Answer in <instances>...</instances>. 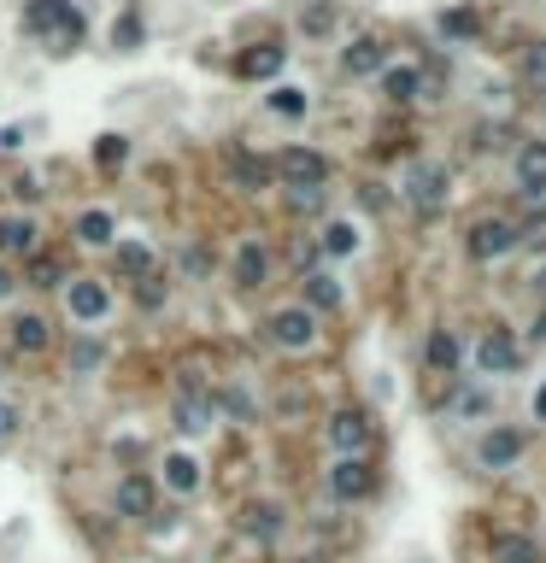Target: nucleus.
<instances>
[{"mask_svg":"<svg viewBox=\"0 0 546 563\" xmlns=\"http://www.w3.org/2000/svg\"><path fill=\"white\" fill-rule=\"evenodd\" d=\"M282 194H289L294 212H318L323 206V188H282Z\"/></svg>","mask_w":546,"mask_h":563,"instance_id":"obj_29","label":"nucleus"},{"mask_svg":"<svg viewBox=\"0 0 546 563\" xmlns=\"http://www.w3.org/2000/svg\"><path fill=\"white\" fill-rule=\"evenodd\" d=\"M406 200L418 212H441V206H447V170H441V165H418L406 177Z\"/></svg>","mask_w":546,"mask_h":563,"instance_id":"obj_5","label":"nucleus"},{"mask_svg":"<svg viewBox=\"0 0 546 563\" xmlns=\"http://www.w3.org/2000/svg\"><path fill=\"white\" fill-rule=\"evenodd\" d=\"M482 148H511V129L506 124H487L482 129Z\"/></svg>","mask_w":546,"mask_h":563,"instance_id":"obj_37","label":"nucleus"},{"mask_svg":"<svg viewBox=\"0 0 546 563\" xmlns=\"http://www.w3.org/2000/svg\"><path fill=\"white\" fill-rule=\"evenodd\" d=\"M517 241H523V247H535V253H546V218H535L529 229H517Z\"/></svg>","mask_w":546,"mask_h":563,"instance_id":"obj_34","label":"nucleus"},{"mask_svg":"<svg viewBox=\"0 0 546 563\" xmlns=\"http://www.w3.org/2000/svg\"><path fill=\"white\" fill-rule=\"evenodd\" d=\"M465 247H470V258H506L511 247H517V223H506V218H487V223H477L465 235Z\"/></svg>","mask_w":546,"mask_h":563,"instance_id":"obj_4","label":"nucleus"},{"mask_svg":"<svg viewBox=\"0 0 546 563\" xmlns=\"http://www.w3.org/2000/svg\"><path fill=\"white\" fill-rule=\"evenodd\" d=\"M177 428H182V435H200V428H212V399H206V394H182V399H177Z\"/></svg>","mask_w":546,"mask_h":563,"instance_id":"obj_19","label":"nucleus"},{"mask_svg":"<svg viewBox=\"0 0 546 563\" xmlns=\"http://www.w3.org/2000/svg\"><path fill=\"white\" fill-rule=\"evenodd\" d=\"M517 182L546 188V141H523V148H517Z\"/></svg>","mask_w":546,"mask_h":563,"instance_id":"obj_17","label":"nucleus"},{"mask_svg":"<svg viewBox=\"0 0 546 563\" xmlns=\"http://www.w3.org/2000/svg\"><path fill=\"white\" fill-rule=\"evenodd\" d=\"M112 504H118L124 523H148V516H153V482H148V475H124Z\"/></svg>","mask_w":546,"mask_h":563,"instance_id":"obj_8","label":"nucleus"},{"mask_svg":"<svg viewBox=\"0 0 546 563\" xmlns=\"http://www.w3.org/2000/svg\"><path fill=\"white\" fill-rule=\"evenodd\" d=\"M382 89L394 94V100H418L423 77H418V71H388V77H382Z\"/></svg>","mask_w":546,"mask_h":563,"instance_id":"obj_25","label":"nucleus"},{"mask_svg":"<svg viewBox=\"0 0 546 563\" xmlns=\"http://www.w3.org/2000/svg\"><path fill=\"white\" fill-rule=\"evenodd\" d=\"M100 158H106V165H118V158H124V141L106 136V141H100Z\"/></svg>","mask_w":546,"mask_h":563,"instance_id":"obj_38","label":"nucleus"},{"mask_svg":"<svg viewBox=\"0 0 546 563\" xmlns=\"http://www.w3.org/2000/svg\"><path fill=\"white\" fill-rule=\"evenodd\" d=\"M48 341H53L48 317H36V311L12 317V346H18V353H48Z\"/></svg>","mask_w":546,"mask_h":563,"instance_id":"obj_14","label":"nucleus"},{"mask_svg":"<svg viewBox=\"0 0 546 563\" xmlns=\"http://www.w3.org/2000/svg\"><path fill=\"white\" fill-rule=\"evenodd\" d=\"M24 24H30V30H48V24H53V30H60L65 41H77V36H82L77 12H71L65 0H36V7L24 12Z\"/></svg>","mask_w":546,"mask_h":563,"instance_id":"obj_9","label":"nucleus"},{"mask_svg":"<svg viewBox=\"0 0 546 563\" xmlns=\"http://www.w3.org/2000/svg\"><path fill=\"white\" fill-rule=\"evenodd\" d=\"M341 306V282L329 270H312L306 277V311H335Z\"/></svg>","mask_w":546,"mask_h":563,"instance_id":"obj_18","label":"nucleus"},{"mask_svg":"<svg viewBox=\"0 0 546 563\" xmlns=\"http://www.w3.org/2000/svg\"><path fill=\"white\" fill-rule=\"evenodd\" d=\"M77 241H82V247H106V241H112V212H82V218H77Z\"/></svg>","mask_w":546,"mask_h":563,"instance_id":"obj_22","label":"nucleus"},{"mask_svg":"<svg viewBox=\"0 0 546 563\" xmlns=\"http://www.w3.org/2000/svg\"><path fill=\"white\" fill-rule=\"evenodd\" d=\"M341 65H347V71H353V77H377V71L388 65V48H382V41H377V36H358V41H353V48H347V53H341Z\"/></svg>","mask_w":546,"mask_h":563,"instance_id":"obj_12","label":"nucleus"},{"mask_svg":"<svg viewBox=\"0 0 546 563\" xmlns=\"http://www.w3.org/2000/svg\"><path fill=\"white\" fill-rule=\"evenodd\" d=\"M423 358H429L435 370H458V341H453V335H429Z\"/></svg>","mask_w":546,"mask_h":563,"instance_id":"obj_24","label":"nucleus"},{"mask_svg":"<svg viewBox=\"0 0 546 563\" xmlns=\"http://www.w3.org/2000/svg\"><path fill=\"white\" fill-rule=\"evenodd\" d=\"M270 106H277L282 118H300V112H306V100H300V89H277V94H270Z\"/></svg>","mask_w":546,"mask_h":563,"instance_id":"obj_30","label":"nucleus"},{"mask_svg":"<svg viewBox=\"0 0 546 563\" xmlns=\"http://www.w3.org/2000/svg\"><path fill=\"white\" fill-rule=\"evenodd\" d=\"M71 311H77L82 323L106 317V287H100V282H71Z\"/></svg>","mask_w":546,"mask_h":563,"instance_id":"obj_20","label":"nucleus"},{"mask_svg":"<svg viewBox=\"0 0 546 563\" xmlns=\"http://www.w3.org/2000/svg\"><path fill=\"white\" fill-rule=\"evenodd\" d=\"M277 177H282V188H323L329 182V158L312 153V148H282Z\"/></svg>","mask_w":546,"mask_h":563,"instance_id":"obj_1","label":"nucleus"},{"mask_svg":"<svg viewBox=\"0 0 546 563\" xmlns=\"http://www.w3.org/2000/svg\"><path fill=\"white\" fill-rule=\"evenodd\" d=\"M218 411L236 417V423H253V399L241 394V387H224V394H218Z\"/></svg>","mask_w":546,"mask_h":563,"instance_id":"obj_26","label":"nucleus"},{"mask_svg":"<svg viewBox=\"0 0 546 563\" xmlns=\"http://www.w3.org/2000/svg\"><path fill=\"white\" fill-rule=\"evenodd\" d=\"M535 411H541V417H546V387H541V399H535Z\"/></svg>","mask_w":546,"mask_h":563,"instance_id":"obj_41","label":"nucleus"},{"mask_svg":"<svg viewBox=\"0 0 546 563\" xmlns=\"http://www.w3.org/2000/svg\"><path fill=\"white\" fill-rule=\"evenodd\" d=\"M535 335H541V341H546V317H541V329H535Z\"/></svg>","mask_w":546,"mask_h":563,"instance_id":"obj_42","label":"nucleus"},{"mask_svg":"<svg viewBox=\"0 0 546 563\" xmlns=\"http://www.w3.org/2000/svg\"><path fill=\"white\" fill-rule=\"evenodd\" d=\"M265 270H270L265 241H241V247H236V282L241 287H258V282H265Z\"/></svg>","mask_w":546,"mask_h":563,"instance_id":"obj_15","label":"nucleus"},{"mask_svg":"<svg viewBox=\"0 0 546 563\" xmlns=\"http://www.w3.org/2000/svg\"><path fill=\"white\" fill-rule=\"evenodd\" d=\"M18 423H24L18 406H12V399H0V440H12V435H18Z\"/></svg>","mask_w":546,"mask_h":563,"instance_id":"obj_33","label":"nucleus"},{"mask_svg":"<svg viewBox=\"0 0 546 563\" xmlns=\"http://www.w3.org/2000/svg\"><path fill=\"white\" fill-rule=\"evenodd\" d=\"M148 265H153L148 247H124V270H141V277H148Z\"/></svg>","mask_w":546,"mask_h":563,"instance_id":"obj_36","label":"nucleus"},{"mask_svg":"<svg viewBox=\"0 0 546 563\" xmlns=\"http://www.w3.org/2000/svg\"><path fill=\"white\" fill-rule=\"evenodd\" d=\"M282 528H289V511H282L277 499H253L247 511H241V534H247V540H258V546H277Z\"/></svg>","mask_w":546,"mask_h":563,"instance_id":"obj_3","label":"nucleus"},{"mask_svg":"<svg viewBox=\"0 0 546 563\" xmlns=\"http://www.w3.org/2000/svg\"><path fill=\"white\" fill-rule=\"evenodd\" d=\"M229 170H236V177H241V182H247V188H258V182H265V165H258V158H253V153H241V148H236V153H229Z\"/></svg>","mask_w":546,"mask_h":563,"instance_id":"obj_27","label":"nucleus"},{"mask_svg":"<svg viewBox=\"0 0 546 563\" xmlns=\"http://www.w3.org/2000/svg\"><path fill=\"white\" fill-rule=\"evenodd\" d=\"M517 458H523V435H517V428H494V435H482V464L487 470H511Z\"/></svg>","mask_w":546,"mask_h":563,"instance_id":"obj_11","label":"nucleus"},{"mask_svg":"<svg viewBox=\"0 0 546 563\" xmlns=\"http://www.w3.org/2000/svg\"><path fill=\"white\" fill-rule=\"evenodd\" d=\"M0 247H12V253L36 247V223H24V218H0Z\"/></svg>","mask_w":546,"mask_h":563,"instance_id":"obj_23","label":"nucleus"},{"mask_svg":"<svg viewBox=\"0 0 546 563\" xmlns=\"http://www.w3.org/2000/svg\"><path fill=\"white\" fill-rule=\"evenodd\" d=\"M494 563H541V546L529 534H499L494 540Z\"/></svg>","mask_w":546,"mask_h":563,"instance_id":"obj_21","label":"nucleus"},{"mask_svg":"<svg viewBox=\"0 0 546 563\" xmlns=\"http://www.w3.org/2000/svg\"><path fill=\"white\" fill-rule=\"evenodd\" d=\"M94 358H100V346H89V341H82V346H77V358H71V364H77V370H89Z\"/></svg>","mask_w":546,"mask_h":563,"instance_id":"obj_39","label":"nucleus"},{"mask_svg":"<svg viewBox=\"0 0 546 563\" xmlns=\"http://www.w3.org/2000/svg\"><path fill=\"white\" fill-rule=\"evenodd\" d=\"M323 247H329V253H353V247H358V229H353V223H329Z\"/></svg>","mask_w":546,"mask_h":563,"instance_id":"obj_28","label":"nucleus"},{"mask_svg":"<svg viewBox=\"0 0 546 563\" xmlns=\"http://www.w3.org/2000/svg\"><path fill=\"white\" fill-rule=\"evenodd\" d=\"M477 364H482V370H494V375L517 370V341L506 335V329H487V335L477 341Z\"/></svg>","mask_w":546,"mask_h":563,"instance_id":"obj_10","label":"nucleus"},{"mask_svg":"<svg viewBox=\"0 0 546 563\" xmlns=\"http://www.w3.org/2000/svg\"><path fill=\"white\" fill-rule=\"evenodd\" d=\"M60 277H65V265H60V258H41V265H36V287H53Z\"/></svg>","mask_w":546,"mask_h":563,"instance_id":"obj_35","label":"nucleus"},{"mask_svg":"<svg viewBox=\"0 0 546 563\" xmlns=\"http://www.w3.org/2000/svg\"><path fill=\"white\" fill-rule=\"evenodd\" d=\"M0 294H12V277H7V270H0Z\"/></svg>","mask_w":546,"mask_h":563,"instance_id":"obj_40","label":"nucleus"},{"mask_svg":"<svg viewBox=\"0 0 546 563\" xmlns=\"http://www.w3.org/2000/svg\"><path fill=\"white\" fill-rule=\"evenodd\" d=\"M441 30H447V36H477V12H447Z\"/></svg>","mask_w":546,"mask_h":563,"instance_id":"obj_31","label":"nucleus"},{"mask_svg":"<svg viewBox=\"0 0 546 563\" xmlns=\"http://www.w3.org/2000/svg\"><path fill=\"white\" fill-rule=\"evenodd\" d=\"M270 341L289 346V353H306L312 341H318V317L306 306H289V311H270Z\"/></svg>","mask_w":546,"mask_h":563,"instance_id":"obj_2","label":"nucleus"},{"mask_svg":"<svg viewBox=\"0 0 546 563\" xmlns=\"http://www.w3.org/2000/svg\"><path fill=\"white\" fill-rule=\"evenodd\" d=\"M329 446H335L341 458H358L370 446V423H365V411H335L329 417Z\"/></svg>","mask_w":546,"mask_h":563,"instance_id":"obj_7","label":"nucleus"},{"mask_svg":"<svg viewBox=\"0 0 546 563\" xmlns=\"http://www.w3.org/2000/svg\"><path fill=\"white\" fill-rule=\"evenodd\" d=\"M370 487H377V475H370V464H365V458H341V464L329 470V494H335L341 504L365 499Z\"/></svg>","mask_w":546,"mask_h":563,"instance_id":"obj_6","label":"nucleus"},{"mask_svg":"<svg viewBox=\"0 0 546 563\" xmlns=\"http://www.w3.org/2000/svg\"><path fill=\"white\" fill-rule=\"evenodd\" d=\"M306 30H312V36L335 30V7H312V12H306Z\"/></svg>","mask_w":546,"mask_h":563,"instance_id":"obj_32","label":"nucleus"},{"mask_svg":"<svg viewBox=\"0 0 546 563\" xmlns=\"http://www.w3.org/2000/svg\"><path fill=\"white\" fill-rule=\"evenodd\" d=\"M282 60H289V48H253V53H241L236 60V77H247V82H265V77H277L282 71Z\"/></svg>","mask_w":546,"mask_h":563,"instance_id":"obj_13","label":"nucleus"},{"mask_svg":"<svg viewBox=\"0 0 546 563\" xmlns=\"http://www.w3.org/2000/svg\"><path fill=\"white\" fill-rule=\"evenodd\" d=\"M165 487L170 494H194L200 487V458L194 452H170L165 458Z\"/></svg>","mask_w":546,"mask_h":563,"instance_id":"obj_16","label":"nucleus"},{"mask_svg":"<svg viewBox=\"0 0 546 563\" xmlns=\"http://www.w3.org/2000/svg\"><path fill=\"white\" fill-rule=\"evenodd\" d=\"M294 563H323V558H294Z\"/></svg>","mask_w":546,"mask_h":563,"instance_id":"obj_43","label":"nucleus"}]
</instances>
